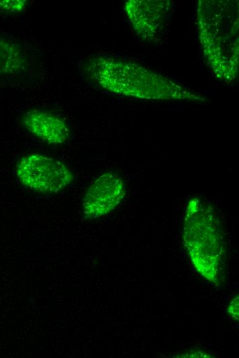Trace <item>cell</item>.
Here are the masks:
<instances>
[{"label":"cell","mask_w":239,"mask_h":358,"mask_svg":"<svg viewBox=\"0 0 239 358\" xmlns=\"http://www.w3.org/2000/svg\"><path fill=\"white\" fill-rule=\"evenodd\" d=\"M83 70L100 87L117 95L147 99L203 100L170 78L126 59L97 56L87 60Z\"/></svg>","instance_id":"obj_1"},{"label":"cell","mask_w":239,"mask_h":358,"mask_svg":"<svg viewBox=\"0 0 239 358\" xmlns=\"http://www.w3.org/2000/svg\"><path fill=\"white\" fill-rule=\"evenodd\" d=\"M231 1H199L198 32L203 52L219 78L233 79L238 65V4Z\"/></svg>","instance_id":"obj_2"},{"label":"cell","mask_w":239,"mask_h":358,"mask_svg":"<svg viewBox=\"0 0 239 358\" xmlns=\"http://www.w3.org/2000/svg\"><path fill=\"white\" fill-rule=\"evenodd\" d=\"M213 206L199 197L191 198L183 223V241L194 267L209 280L220 277L225 242Z\"/></svg>","instance_id":"obj_3"},{"label":"cell","mask_w":239,"mask_h":358,"mask_svg":"<svg viewBox=\"0 0 239 358\" xmlns=\"http://www.w3.org/2000/svg\"><path fill=\"white\" fill-rule=\"evenodd\" d=\"M16 175L27 188L43 193H56L73 180L71 171L62 161L32 153L23 156L16 166Z\"/></svg>","instance_id":"obj_4"},{"label":"cell","mask_w":239,"mask_h":358,"mask_svg":"<svg viewBox=\"0 0 239 358\" xmlns=\"http://www.w3.org/2000/svg\"><path fill=\"white\" fill-rule=\"evenodd\" d=\"M126 194L125 184L116 173L100 174L89 187L82 199V213L87 219H96L112 212Z\"/></svg>","instance_id":"obj_5"},{"label":"cell","mask_w":239,"mask_h":358,"mask_svg":"<svg viewBox=\"0 0 239 358\" xmlns=\"http://www.w3.org/2000/svg\"><path fill=\"white\" fill-rule=\"evenodd\" d=\"M165 1H128L125 11L135 31L151 39L163 30L170 13V3Z\"/></svg>","instance_id":"obj_6"},{"label":"cell","mask_w":239,"mask_h":358,"mask_svg":"<svg viewBox=\"0 0 239 358\" xmlns=\"http://www.w3.org/2000/svg\"><path fill=\"white\" fill-rule=\"evenodd\" d=\"M25 128L32 135L50 145H62L70 136L69 125L61 117L49 112L33 109L23 118Z\"/></svg>","instance_id":"obj_7"},{"label":"cell","mask_w":239,"mask_h":358,"mask_svg":"<svg viewBox=\"0 0 239 358\" xmlns=\"http://www.w3.org/2000/svg\"><path fill=\"white\" fill-rule=\"evenodd\" d=\"M27 6V1H0V10L21 12Z\"/></svg>","instance_id":"obj_8"},{"label":"cell","mask_w":239,"mask_h":358,"mask_svg":"<svg viewBox=\"0 0 239 358\" xmlns=\"http://www.w3.org/2000/svg\"><path fill=\"white\" fill-rule=\"evenodd\" d=\"M238 297H236L234 301L231 303V305L229 308V311L230 312L231 315L238 319Z\"/></svg>","instance_id":"obj_9"}]
</instances>
